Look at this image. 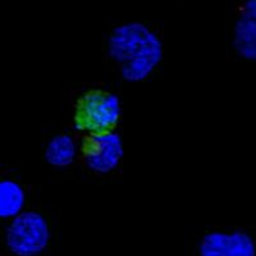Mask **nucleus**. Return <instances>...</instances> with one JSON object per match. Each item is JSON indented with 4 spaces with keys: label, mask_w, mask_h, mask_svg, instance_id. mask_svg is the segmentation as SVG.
I'll use <instances>...</instances> for the list:
<instances>
[{
    "label": "nucleus",
    "mask_w": 256,
    "mask_h": 256,
    "mask_svg": "<svg viewBox=\"0 0 256 256\" xmlns=\"http://www.w3.org/2000/svg\"><path fill=\"white\" fill-rule=\"evenodd\" d=\"M232 45L240 58L256 63V0L240 8L232 32Z\"/></svg>",
    "instance_id": "423d86ee"
},
{
    "label": "nucleus",
    "mask_w": 256,
    "mask_h": 256,
    "mask_svg": "<svg viewBox=\"0 0 256 256\" xmlns=\"http://www.w3.org/2000/svg\"><path fill=\"white\" fill-rule=\"evenodd\" d=\"M76 142L70 134H59L48 142L45 160L54 168H67L76 159Z\"/></svg>",
    "instance_id": "0eeeda50"
},
{
    "label": "nucleus",
    "mask_w": 256,
    "mask_h": 256,
    "mask_svg": "<svg viewBox=\"0 0 256 256\" xmlns=\"http://www.w3.org/2000/svg\"><path fill=\"white\" fill-rule=\"evenodd\" d=\"M198 256H256V244L244 230H212L201 238Z\"/></svg>",
    "instance_id": "39448f33"
},
{
    "label": "nucleus",
    "mask_w": 256,
    "mask_h": 256,
    "mask_svg": "<svg viewBox=\"0 0 256 256\" xmlns=\"http://www.w3.org/2000/svg\"><path fill=\"white\" fill-rule=\"evenodd\" d=\"M106 50L126 82L138 84L152 76L164 56L163 41L141 22H127L109 34Z\"/></svg>",
    "instance_id": "f257e3e1"
},
{
    "label": "nucleus",
    "mask_w": 256,
    "mask_h": 256,
    "mask_svg": "<svg viewBox=\"0 0 256 256\" xmlns=\"http://www.w3.org/2000/svg\"><path fill=\"white\" fill-rule=\"evenodd\" d=\"M26 194L17 180H0V218H14L24 212Z\"/></svg>",
    "instance_id": "6e6552de"
},
{
    "label": "nucleus",
    "mask_w": 256,
    "mask_h": 256,
    "mask_svg": "<svg viewBox=\"0 0 256 256\" xmlns=\"http://www.w3.org/2000/svg\"><path fill=\"white\" fill-rule=\"evenodd\" d=\"M84 166L96 174H108L122 162L124 148L116 132L109 134H86L80 145Z\"/></svg>",
    "instance_id": "20e7f679"
},
{
    "label": "nucleus",
    "mask_w": 256,
    "mask_h": 256,
    "mask_svg": "<svg viewBox=\"0 0 256 256\" xmlns=\"http://www.w3.org/2000/svg\"><path fill=\"white\" fill-rule=\"evenodd\" d=\"M50 230L45 216L36 210H26L12 218L6 233L9 251L17 256H38L45 251Z\"/></svg>",
    "instance_id": "7ed1b4c3"
},
{
    "label": "nucleus",
    "mask_w": 256,
    "mask_h": 256,
    "mask_svg": "<svg viewBox=\"0 0 256 256\" xmlns=\"http://www.w3.org/2000/svg\"><path fill=\"white\" fill-rule=\"evenodd\" d=\"M122 116L120 98L104 88H88L78 96L73 108V126L86 134L116 132Z\"/></svg>",
    "instance_id": "f03ea898"
}]
</instances>
